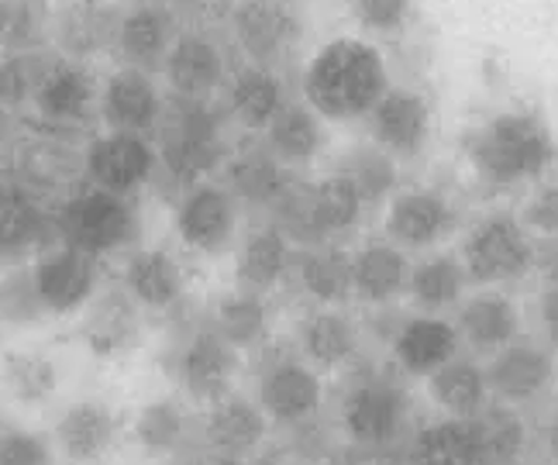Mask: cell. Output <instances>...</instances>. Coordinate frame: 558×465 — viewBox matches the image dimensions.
Returning <instances> with one entry per match:
<instances>
[{
  "mask_svg": "<svg viewBox=\"0 0 558 465\" xmlns=\"http://www.w3.org/2000/svg\"><path fill=\"white\" fill-rule=\"evenodd\" d=\"M8 66L14 83V108H28L32 124L38 129L80 138L100 100V83L87 62L32 49L8 56Z\"/></svg>",
  "mask_w": 558,
  "mask_h": 465,
  "instance_id": "1",
  "label": "cell"
},
{
  "mask_svg": "<svg viewBox=\"0 0 558 465\" xmlns=\"http://www.w3.org/2000/svg\"><path fill=\"white\" fill-rule=\"evenodd\" d=\"M465 159L489 189H518L542 180L558 159V145L538 111H500L465 135Z\"/></svg>",
  "mask_w": 558,
  "mask_h": 465,
  "instance_id": "2",
  "label": "cell"
},
{
  "mask_svg": "<svg viewBox=\"0 0 558 465\" xmlns=\"http://www.w3.org/2000/svg\"><path fill=\"white\" fill-rule=\"evenodd\" d=\"M390 90V73L376 46L362 38H335L320 46L304 70V103L325 121L369 118Z\"/></svg>",
  "mask_w": 558,
  "mask_h": 465,
  "instance_id": "3",
  "label": "cell"
},
{
  "mask_svg": "<svg viewBox=\"0 0 558 465\" xmlns=\"http://www.w3.org/2000/svg\"><path fill=\"white\" fill-rule=\"evenodd\" d=\"M162 369L197 404H214L231 390L239 352L210 328L207 310H193L190 297L166 314Z\"/></svg>",
  "mask_w": 558,
  "mask_h": 465,
  "instance_id": "4",
  "label": "cell"
},
{
  "mask_svg": "<svg viewBox=\"0 0 558 465\" xmlns=\"http://www.w3.org/2000/svg\"><path fill=\"white\" fill-rule=\"evenodd\" d=\"M159 169L156 183L180 197L183 189L204 183L214 169L228 162L225 118L210 100H166L159 121ZM166 189V194H169Z\"/></svg>",
  "mask_w": 558,
  "mask_h": 465,
  "instance_id": "5",
  "label": "cell"
},
{
  "mask_svg": "<svg viewBox=\"0 0 558 465\" xmlns=\"http://www.w3.org/2000/svg\"><path fill=\"white\" fill-rule=\"evenodd\" d=\"M411 396L403 383L373 363H355L338 396V425L359 452H390L407 435Z\"/></svg>",
  "mask_w": 558,
  "mask_h": 465,
  "instance_id": "6",
  "label": "cell"
},
{
  "mask_svg": "<svg viewBox=\"0 0 558 465\" xmlns=\"http://www.w3.org/2000/svg\"><path fill=\"white\" fill-rule=\"evenodd\" d=\"M362 215H366V204L355 194V186L341 173H331L314 183L293 180L269 215V224L283 231L293 248H311L338 245V238L355 231Z\"/></svg>",
  "mask_w": 558,
  "mask_h": 465,
  "instance_id": "7",
  "label": "cell"
},
{
  "mask_svg": "<svg viewBox=\"0 0 558 465\" xmlns=\"http://www.w3.org/2000/svg\"><path fill=\"white\" fill-rule=\"evenodd\" d=\"M142 235V218L132 197L80 186L56 207V242L87 252L94 259L132 248Z\"/></svg>",
  "mask_w": 558,
  "mask_h": 465,
  "instance_id": "8",
  "label": "cell"
},
{
  "mask_svg": "<svg viewBox=\"0 0 558 465\" xmlns=\"http://www.w3.org/2000/svg\"><path fill=\"white\" fill-rule=\"evenodd\" d=\"M259 352L263 355L255 363V404L263 407L269 425L276 428H311L320 407H325L320 372L296 348L272 345Z\"/></svg>",
  "mask_w": 558,
  "mask_h": 465,
  "instance_id": "9",
  "label": "cell"
},
{
  "mask_svg": "<svg viewBox=\"0 0 558 465\" xmlns=\"http://www.w3.org/2000/svg\"><path fill=\"white\" fill-rule=\"evenodd\" d=\"M8 162H11L8 176L32 189L46 204H52L56 197L66 200L80 186H87V176H83V149L76 135H62L32 124L25 135H17Z\"/></svg>",
  "mask_w": 558,
  "mask_h": 465,
  "instance_id": "10",
  "label": "cell"
},
{
  "mask_svg": "<svg viewBox=\"0 0 558 465\" xmlns=\"http://www.w3.org/2000/svg\"><path fill=\"white\" fill-rule=\"evenodd\" d=\"M534 262H538V252H534L531 231L521 224V218L507 215V210L483 215L465 231L462 266L469 283L504 286L521 280Z\"/></svg>",
  "mask_w": 558,
  "mask_h": 465,
  "instance_id": "11",
  "label": "cell"
},
{
  "mask_svg": "<svg viewBox=\"0 0 558 465\" xmlns=\"http://www.w3.org/2000/svg\"><path fill=\"white\" fill-rule=\"evenodd\" d=\"M159 152L156 142L145 135L107 132L87 142L83 149V176L87 186L107 189L118 197H135L142 186L156 183Z\"/></svg>",
  "mask_w": 558,
  "mask_h": 465,
  "instance_id": "12",
  "label": "cell"
},
{
  "mask_svg": "<svg viewBox=\"0 0 558 465\" xmlns=\"http://www.w3.org/2000/svg\"><path fill=\"white\" fill-rule=\"evenodd\" d=\"M49 245H56V207L4 173L0 180V272L28 266V259Z\"/></svg>",
  "mask_w": 558,
  "mask_h": 465,
  "instance_id": "13",
  "label": "cell"
},
{
  "mask_svg": "<svg viewBox=\"0 0 558 465\" xmlns=\"http://www.w3.org/2000/svg\"><path fill=\"white\" fill-rule=\"evenodd\" d=\"M177 235L197 256H221L234 245L239 231V200L225 183H197L177 197Z\"/></svg>",
  "mask_w": 558,
  "mask_h": 465,
  "instance_id": "14",
  "label": "cell"
},
{
  "mask_svg": "<svg viewBox=\"0 0 558 465\" xmlns=\"http://www.w3.org/2000/svg\"><path fill=\"white\" fill-rule=\"evenodd\" d=\"M35 286L52 317H70L100 293V259L70 245H49L35 256Z\"/></svg>",
  "mask_w": 558,
  "mask_h": 465,
  "instance_id": "15",
  "label": "cell"
},
{
  "mask_svg": "<svg viewBox=\"0 0 558 465\" xmlns=\"http://www.w3.org/2000/svg\"><path fill=\"white\" fill-rule=\"evenodd\" d=\"M386 238L400 248H435L459 224V210L441 189L411 186L390 197L386 207Z\"/></svg>",
  "mask_w": 558,
  "mask_h": 465,
  "instance_id": "16",
  "label": "cell"
},
{
  "mask_svg": "<svg viewBox=\"0 0 558 465\" xmlns=\"http://www.w3.org/2000/svg\"><path fill=\"white\" fill-rule=\"evenodd\" d=\"M97 114L107 124V132L148 138L153 132H159V121L166 114V97L156 87L153 73L121 66L100 83Z\"/></svg>",
  "mask_w": 558,
  "mask_h": 465,
  "instance_id": "17",
  "label": "cell"
},
{
  "mask_svg": "<svg viewBox=\"0 0 558 465\" xmlns=\"http://www.w3.org/2000/svg\"><path fill=\"white\" fill-rule=\"evenodd\" d=\"M483 369H486L489 396L507 407H527L555 383L551 352L545 345L521 342V338L513 345L500 348Z\"/></svg>",
  "mask_w": 558,
  "mask_h": 465,
  "instance_id": "18",
  "label": "cell"
},
{
  "mask_svg": "<svg viewBox=\"0 0 558 465\" xmlns=\"http://www.w3.org/2000/svg\"><path fill=\"white\" fill-rule=\"evenodd\" d=\"M369 132L373 145H379L383 152L393 159H414L432 138V103L417 90L390 87L369 111Z\"/></svg>",
  "mask_w": 558,
  "mask_h": 465,
  "instance_id": "19",
  "label": "cell"
},
{
  "mask_svg": "<svg viewBox=\"0 0 558 465\" xmlns=\"http://www.w3.org/2000/svg\"><path fill=\"white\" fill-rule=\"evenodd\" d=\"M80 321V338L87 352L97 358H121L128 352H135L142 342V307L128 297L124 286L100 290L97 297L83 307Z\"/></svg>",
  "mask_w": 558,
  "mask_h": 465,
  "instance_id": "20",
  "label": "cell"
},
{
  "mask_svg": "<svg viewBox=\"0 0 558 465\" xmlns=\"http://www.w3.org/2000/svg\"><path fill=\"white\" fill-rule=\"evenodd\" d=\"M162 73L169 83V97L210 100L228 83V59L214 38L201 32H186L173 41Z\"/></svg>",
  "mask_w": 558,
  "mask_h": 465,
  "instance_id": "21",
  "label": "cell"
},
{
  "mask_svg": "<svg viewBox=\"0 0 558 465\" xmlns=\"http://www.w3.org/2000/svg\"><path fill=\"white\" fill-rule=\"evenodd\" d=\"M121 441V417L107 400H76L56 420V445L76 465L104 462Z\"/></svg>",
  "mask_w": 558,
  "mask_h": 465,
  "instance_id": "22",
  "label": "cell"
},
{
  "mask_svg": "<svg viewBox=\"0 0 558 465\" xmlns=\"http://www.w3.org/2000/svg\"><path fill=\"white\" fill-rule=\"evenodd\" d=\"M462 342H459V331L452 321H445L441 314H414V317H403V325L397 328L393 342H390V355H393V366L403 376H432L441 366H448L452 358L459 355Z\"/></svg>",
  "mask_w": 558,
  "mask_h": 465,
  "instance_id": "23",
  "label": "cell"
},
{
  "mask_svg": "<svg viewBox=\"0 0 558 465\" xmlns=\"http://www.w3.org/2000/svg\"><path fill=\"white\" fill-rule=\"evenodd\" d=\"M269 435V417L252 396L242 393H225L221 400H214L210 411L201 420V438L210 452L245 458L263 449V441Z\"/></svg>",
  "mask_w": 558,
  "mask_h": 465,
  "instance_id": "24",
  "label": "cell"
},
{
  "mask_svg": "<svg viewBox=\"0 0 558 465\" xmlns=\"http://www.w3.org/2000/svg\"><path fill=\"white\" fill-rule=\"evenodd\" d=\"M177 25L169 8L156 4V0H142V4L121 11L118 21V38H114V52L128 70H142L153 73L162 70L169 49L177 41Z\"/></svg>",
  "mask_w": 558,
  "mask_h": 465,
  "instance_id": "25",
  "label": "cell"
},
{
  "mask_svg": "<svg viewBox=\"0 0 558 465\" xmlns=\"http://www.w3.org/2000/svg\"><path fill=\"white\" fill-rule=\"evenodd\" d=\"M121 11L107 0H66L52 17V38L59 56L87 62L100 52H114Z\"/></svg>",
  "mask_w": 558,
  "mask_h": 465,
  "instance_id": "26",
  "label": "cell"
},
{
  "mask_svg": "<svg viewBox=\"0 0 558 465\" xmlns=\"http://www.w3.org/2000/svg\"><path fill=\"white\" fill-rule=\"evenodd\" d=\"M296 176L279 162L266 145H245L225 162V189L239 200V207H255L272 215L276 204L283 200Z\"/></svg>",
  "mask_w": 558,
  "mask_h": 465,
  "instance_id": "27",
  "label": "cell"
},
{
  "mask_svg": "<svg viewBox=\"0 0 558 465\" xmlns=\"http://www.w3.org/2000/svg\"><path fill=\"white\" fill-rule=\"evenodd\" d=\"M124 290L142 310L169 314L186 301V269L169 248H135L124 262Z\"/></svg>",
  "mask_w": 558,
  "mask_h": 465,
  "instance_id": "28",
  "label": "cell"
},
{
  "mask_svg": "<svg viewBox=\"0 0 558 465\" xmlns=\"http://www.w3.org/2000/svg\"><path fill=\"white\" fill-rule=\"evenodd\" d=\"M459 342L480 355H497L521 338V310L500 290H480L462 301L456 317Z\"/></svg>",
  "mask_w": 558,
  "mask_h": 465,
  "instance_id": "29",
  "label": "cell"
},
{
  "mask_svg": "<svg viewBox=\"0 0 558 465\" xmlns=\"http://www.w3.org/2000/svg\"><path fill=\"white\" fill-rule=\"evenodd\" d=\"M359 345H362V328L349 314H341L335 307H317L296 328V352L304 355L317 372L349 369L359 358Z\"/></svg>",
  "mask_w": 558,
  "mask_h": 465,
  "instance_id": "30",
  "label": "cell"
},
{
  "mask_svg": "<svg viewBox=\"0 0 558 465\" xmlns=\"http://www.w3.org/2000/svg\"><path fill=\"white\" fill-rule=\"evenodd\" d=\"M411 259L400 245L390 238L366 242L359 252H352V297L362 304H393L400 293H407L411 283Z\"/></svg>",
  "mask_w": 558,
  "mask_h": 465,
  "instance_id": "31",
  "label": "cell"
},
{
  "mask_svg": "<svg viewBox=\"0 0 558 465\" xmlns=\"http://www.w3.org/2000/svg\"><path fill=\"white\" fill-rule=\"evenodd\" d=\"M293 242L279 231L276 224H259L255 231L242 238L239 245V259H234V277H239V290L248 293H272L279 283L290 280V266H293Z\"/></svg>",
  "mask_w": 558,
  "mask_h": 465,
  "instance_id": "32",
  "label": "cell"
},
{
  "mask_svg": "<svg viewBox=\"0 0 558 465\" xmlns=\"http://www.w3.org/2000/svg\"><path fill=\"white\" fill-rule=\"evenodd\" d=\"M290 280L320 307H335L352 297V252L338 245H311L293 252Z\"/></svg>",
  "mask_w": 558,
  "mask_h": 465,
  "instance_id": "33",
  "label": "cell"
},
{
  "mask_svg": "<svg viewBox=\"0 0 558 465\" xmlns=\"http://www.w3.org/2000/svg\"><path fill=\"white\" fill-rule=\"evenodd\" d=\"M207 321L234 352H259L269 342L272 317L266 297H259V293L231 290L214 301V307L207 310Z\"/></svg>",
  "mask_w": 558,
  "mask_h": 465,
  "instance_id": "34",
  "label": "cell"
},
{
  "mask_svg": "<svg viewBox=\"0 0 558 465\" xmlns=\"http://www.w3.org/2000/svg\"><path fill=\"white\" fill-rule=\"evenodd\" d=\"M201 435V420H193L183 400L177 396H156L138 411L132 438L138 441V449H145L153 458H169L177 455L183 445H190Z\"/></svg>",
  "mask_w": 558,
  "mask_h": 465,
  "instance_id": "35",
  "label": "cell"
},
{
  "mask_svg": "<svg viewBox=\"0 0 558 465\" xmlns=\"http://www.w3.org/2000/svg\"><path fill=\"white\" fill-rule=\"evenodd\" d=\"M407 465H483L476 420L441 417L424 425L407 449Z\"/></svg>",
  "mask_w": 558,
  "mask_h": 465,
  "instance_id": "36",
  "label": "cell"
},
{
  "mask_svg": "<svg viewBox=\"0 0 558 465\" xmlns=\"http://www.w3.org/2000/svg\"><path fill=\"white\" fill-rule=\"evenodd\" d=\"M325 118H320L307 103H283L269 129H266V149L283 162L287 169L307 166L325 149Z\"/></svg>",
  "mask_w": 558,
  "mask_h": 465,
  "instance_id": "37",
  "label": "cell"
},
{
  "mask_svg": "<svg viewBox=\"0 0 558 465\" xmlns=\"http://www.w3.org/2000/svg\"><path fill=\"white\" fill-rule=\"evenodd\" d=\"M283 83L269 66H245L228 79V114L248 132H266L269 121L283 111Z\"/></svg>",
  "mask_w": 558,
  "mask_h": 465,
  "instance_id": "38",
  "label": "cell"
},
{
  "mask_svg": "<svg viewBox=\"0 0 558 465\" xmlns=\"http://www.w3.org/2000/svg\"><path fill=\"white\" fill-rule=\"evenodd\" d=\"M427 393H432V404L445 417L472 420L489 404L486 369L480 363H472V358L456 355L448 366H441L438 372L427 376Z\"/></svg>",
  "mask_w": 558,
  "mask_h": 465,
  "instance_id": "39",
  "label": "cell"
},
{
  "mask_svg": "<svg viewBox=\"0 0 558 465\" xmlns=\"http://www.w3.org/2000/svg\"><path fill=\"white\" fill-rule=\"evenodd\" d=\"M234 32H239L242 49L252 56L255 66H269L272 59L287 56L296 35L293 17L283 11V4H272V0H248L234 17Z\"/></svg>",
  "mask_w": 558,
  "mask_h": 465,
  "instance_id": "40",
  "label": "cell"
},
{
  "mask_svg": "<svg viewBox=\"0 0 558 465\" xmlns=\"http://www.w3.org/2000/svg\"><path fill=\"white\" fill-rule=\"evenodd\" d=\"M465 266L456 256H427L411 269V283H407V297H411L424 314L448 310L462 301L465 293Z\"/></svg>",
  "mask_w": 558,
  "mask_h": 465,
  "instance_id": "41",
  "label": "cell"
},
{
  "mask_svg": "<svg viewBox=\"0 0 558 465\" xmlns=\"http://www.w3.org/2000/svg\"><path fill=\"white\" fill-rule=\"evenodd\" d=\"M335 173H341L355 186V194L362 197L366 210L390 200L400 183L397 159L390 152H383L379 145H352V149L341 156V166Z\"/></svg>",
  "mask_w": 558,
  "mask_h": 465,
  "instance_id": "42",
  "label": "cell"
},
{
  "mask_svg": "<svg viewBox=\"0 0 558 465\" xmlns=\"http://www.w3.org/2000/svg\"><path fill=\"white\" fill-rule=\"evenodd\" d=\"M476 438H480V455L483 465H513L524 455L527 445V428L518 407L507 404H486L476 417Z\"/></svg>",
  "mask_w": 558,
  "mask_h": 465,
  "instance_id": "43",
  "label": "cell"
},
{
  "mask_svg": "<svg viewBox=\"0 0 558 465\" xmlns=\"http://www.w3.org/2000/svg\"><path fill=\"white\" fill-rule=\"evenodd\" d=\"M0 379H4V390L21 407L49 404L59 390V369L52 358L41 352H11L4 363H0Z\"/></svg>",
  "mask_w": 558,
  "mask_h": 465,
  "instance_id": "44",
  "label": "cell"
},
{
  "mask_svg": "<svg viewBox=\"0 0 558 465\" xmlns=\"http://www.w3.org/2000/svg\"><path fill=\"white\" fill-rule=\"evenodd\" d=\"M49 25L46 0H0V52L21 56L41 49Z\"/></svg>",
  "mask_w": 558,
  "mask_h": 465,
  "instance_id": "45",
  "label": "cell"
},
{
  "mask_svg": "<svg viewBox=\"0 0 558 465\" xmlns=\"http://www.w3.org/2000/svg\"><path fill=\"white\" fill-rule=\"evenodd\" d=\"M49 310L41 304L32 266H14L0 272V328H32L46 321Z\"/></svg>",
  "mask_w": 558,
  "mask_h": 465,
  "instance_id": "46",
  "label": "cell"
},
{
  "mask_svg": "<svg viewBox=\"0 0 558 465\" xmlns=\"http://www.w3.org/2000/svg\"><path fill=\"white\" fill-rule=\"evenodd\" d=\"M0 465H52V449L38 431L0 428Z\"/></svg>",
  "mask_w": 558,
  "mask_h": 465,
  "instance_id": "47",
  "label": "cell"
},
{
  "mask_svg": "<svg viewBox=\"0 0 558 465\" xmlns=\"http://www.w3.org/2000/svg\"><path fill=\"white\" fill-rule=\"evenodd\" d=\"M521 224L531 231V235L558 238V180H555V183H542V186L534 189V194L524 200Z\"/></svg>",
  "mask_w": 558,
  "mask_h": 465,
  "instance_id": "48",
  "label": "cell"
},
{
  "mask_svg": "<svg viewBox=\"0 0 558 465\" xmlns=\"http://www.w3.org/2000/svg\"><path fill=\"white\" fill-rule=\"evenodd\" d=\"M352 14L362 28L390 35L403 28L407 14H411V0H352Z\"/></svg>",
  "mask_w": 558,
  "mask_h": 465,
  "instance_id": "49",
  "label": "cell"
},
{
  "mask_svg": "<svg viewBox=\"0 0 558 465\" xmlns=\"http://www.w3.org/2000/svg\"><path fill=\"white\" fill-rule=\"evenodd\" d=\"M538 325L548 338V345L558 348V286H545L538 297Z\"/></svg>",
  "mask_w": 558,
  "mask_h": 465,
  "instance_id": "50",
  "label": "cell"
},
{
  "mask_svg": "<svg viewBox=\"0 0 558 465\" xmlns=\"http://www.w3.org/2000/svg\"><path fill=\"white\" fill-rule=\"evenodd\" d=\"M14 108V83H11V66L8 56H0V111Z\"/></svg>",
  "mask_w": 558,
  "mask_h": 465,
  "instance_id": "51",
  "label": "cell"
},
{
  "mask_svg": "<svg viewBox=\"0 0 558 465\" xmlns=\"http://www.w3.org/2000/svg\"><path fill=\"white\" fill-rule=\"evenodd\" d=\"M542 272H545V280L548 286H558V238H551V245L542 252Z\"/></svg>",
  "mask_w": 558,
  "mask_h": 465,
  "instance_id": "52",
  "label": "cell"
},
{
  "mask_svg": "<svg viewBox=\"0 0 558 465\" xmlns=\"http://www.w3.org/2000/svg\"><path fill=\"white\" fill-rule=\"evenodd\" d=\"M338 465H393V462H390V455H386V452H359L355 449V455L341 458Z\"/></svg>",
  "mask_w": 558,
  "mask_h": 465,
  "instance_id": "53",
  "label": "cell"
},
{
  "mask_svg": "<svg viewBox=\"0 0 558 465\" xmlns=\"http://www.w3.org/2000/svg\"><path fill=\"white\" fill-rule=\"evenodd\" d=\"M545 445H548V452L558 458V407L548 414V420H545Z\"/></svg>",
  "mask_w": 558,
  "mask_h": 465,
  "instance_id": "54",
  "label": "cell"
},
{
  "mask_svg": "<svg viewBox=\"0 0 558 465\" xmlns=\"http://www.w3.org/2000/svg\"><path fill=\"white\" fill-rule=\"evenodd\" d=\"M0 363H4V334H0Z\"/></svg>",
  "mask_w": 558,
  "mask_h": 465,
  "instance_id": "55",
  "label": "cell"
},
{
  "mask_svg": "<svg viewBox=\"0 0 558 465\" xmlns=\"http://www.w3.org/2000/svg\"><path fill=\"white\" fill-rule=\"evenodd\" d=\"M0 180H4V173H0Z\"/></svg>",
  "mask_w": 558,
  "mask_h": 465,
  "instance_id": "56",
  "label": "cell"
}]
</instances>
